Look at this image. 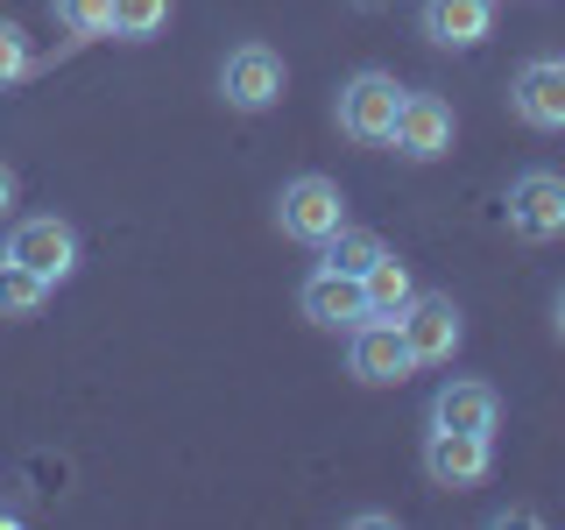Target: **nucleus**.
<instances>
[{"mask_svg": "<svg viewBox=\"0 0 565 530\" xmlns=\"http://www.w3.org/2000/svg\"><path fill=\"white\" fill-rule=\"evenodd\" d=\"M0 255H14L22 269H35L50 290H57V283L78 276L85 241H78V226H71L64 212H14V220H8V241H0Z\"/></svg>", "mask_w": 565, "mask_h": 530, "instance_id": "nucleus-1", "label": "nucleus"}, {"mask_svg": "<svg viewBox=\"0 0 565 530\" xmlns=\"http://www.w3.org/2000/svg\"><path fill=\"white\" fill-rule=\"evenodd\" d=\"M403 93L411 85H396V71H353L340 85V99H332V120H340L347 141H361V149H388V135H396V114H403Z\"/></svg>", "mask_w": 565, "mask_h": 530, "instance_id": "nucleus-2", "label": "nucleus"}, {"mask_svg": "<svg viewBox=\"0 0 565 530\" xmlns=\"http://www.w3.org/2000/svg\"><path fill=\"white\" fill-rule=\"evenodd\" d=\"M502 226H509L523 247L565 241V170L530 163V170L509 177V191H502Z\"/></svg>", "mask_w": 565, "mask_h": 530, "instance_id": "nucleus-3", "label": "nucleus"}, {"mask_svg": "<svg viewBox=\"0 0 565 530\" xmlns=\"http://www.w3.org/2000/svg\"><path fill=\"white\" fill-rule=\"evenodd\" d=\"M276 226H282V241H297V247H326L347 226V191L318 170L290 177V184L276 191Z\"/></svg>", "mask_w": 565, "mask_h": 530, "instance_id": "nucleus-4", "label": "nucleus"}, {"mask_svg": "<svg viewBox=\"0 0 565 530\" xmlns=\"http://www.w3.org/2000/svg\"><path fill=\"white\" fill-rule=\"evenodd\" d=\"M396 332L411 347L417 368H446L459 347H467V311L452 305V290H417L411 305L396 311Z\"/></svg>", "mask_w": 565, "mask_h": 530, "instance_id": "nucleus-5", "label": "nucleus"}, {"mask_svg": "<svg viewBox=\"0 0 565 530\" xmlns=\"http://www.w3.org/2000/svg\"><path fill=\"white\" fill-rule=\"evenodd\" d=\"M282 85H290V71H282V57L269 43H234L220 64V99L226 114H269V106L282 99Z\"/></svg>", "mask_w": 565, "mask_h": 530, "instance_id": "nucleus-6", "label": "nucleus"}, {"mask_svg": "<svg viewBox=\"0 0 565 530\" xmlns=\"http://www.w3.org/2000/svg\"><path fill=\"white\" fill-rule=\"evenodd\" d=\"M424 481H431V488H481L488 481V474H494V438L488 432H438V424H431V432H424Z\"/></svg>", "mask_w": 565, "mask_h": 530, "instance_id": "nucleus-7", "label": "nucleus"}, {"mask_svg": "<svg viewBox=\"0 0 565 530\" xmlns=\"http://www.w3.org/2000/svg\"><path fill=\"white\" fill-rule=\"evenodd\" d=\"M452 141H459L452 99H438V93H403L396 135H388V149H396L403 163H438V156H452Z\"/></svg>", "mask_w": 565, "mask_h": 530, "instance_id": "nucleus-8", "label": "nucleus"}, {"mask_svg": "<svg viewBox=\"0 0 565 530\" xmlns=\"http://www.w3.org/2000/svg\"><path fill=\"white\" fill-rule=\"evenodd\" d=\"M347 375L361 389H396L403 375H417L411 347H403L396 318H361V326L347 332Z\"/></svg>", "mask_w": 565, "mask_h": 530, "instance_id": "nucleus-9", "label": "nucleus"}, {"mask_svg": "<svg viewBox=\"0 0 565 530\" xmlns=\"http://www.w3.org/2000/svg\"><path fill=\"white\" fill-rule=\"evenodd\" d=\"M424 424H438V432H502V389L481 382V375H446L431 389V411Z\"/></svg>", "mask_w": 565, "mask_h": 530, "instance_id": "nucleus-10", "label": "nucleus"}, {"mask_svg": "<svg viewBox=\"0 0 565 530\" xmlns=\"http://www.w3.org/2000/svg\"><path fill=\"white\" fill-rule=\"evenodd\" d=\"M509 114L537 135H565V57H530L509 78Z\"/></svg>", "mask_w": 565, "mask_h": 530, "instance_id": "nucleus-11", "label": "nucleus"}, {"mask_svg": "<svg viewBox=\"0 0 565 530\" xmlns=\"http://www.w3.org/2000/svg\"><path fill=\"white\" fill-rule=\"evenodd\" d=\"M297 311H305L318 332H353L367 318L361 276H340V269H326V262H318V269L297 283Z\"/></svg>", "mask_w": 565, "mask_h": 530, "instance_id": "nucleus-12", "label": "nucleus"}, {"mask_svg": "<svg viewBox=\"0 0 565 530\" xmlns=\"http://www.w3.org/2000/svg\"><path fill=\"white\" fill-rule=\"evenodd\" d=\"M417 35L431 50H481L494 35V0H417Z\"/></svg>", "mask_w": 565, "mask_h": 530, "instance_id": "nucleus-13", "label": "nucleus"}, {"mask_svg": "<svg viewBox=\"0 0 565 530\" xmlns=\"http://www.w3.org/2000/svg\"><path fill=\"white\" fill-rule=\"evenodd\" d=\"M361 297H367V318H396V311L417 297V276H411V262H403V255H388V247H382V255L361 269Z\"/></svg>", "mask_w": 565, "mask_h": 530, "instance_id": "nucleus-14", "label": "nucleus"}, {"mask_svg": "<svg viewBox=\"0 0 565 530\" xmlns=\"http://www.w3.org/2000/svg\"><path fill=\"white\" fill-rule=\"evenodd\" d=\"M43 305H50V283L22 269L14 255H0V318H35Z\"/></svg>", "mask_w": 565, "mask_h": 530, "instance_id": "nucleus-15", "label": "nucleus"}, {"mask_svg": "<svg viewBox=\"0 0 565 530\" xmlns=\"http://www.w3.org/2000/svg\"><path fill=\"white\" fill-rule=\"evenodd\" d=\"M375 255H382V234H367V226H353V220L326 247H318V262H326V269H340V276H361Z\"/></svg>", "mask_w": 565, "mask_h": 530, "instance_id": "nucleus-16", "label": "nucleus"}, {"mask_svg": "<svg viewBox=\"0 0 565 530\" xmlns=\"http://www.w3.org/2000/svg\"><path fill=\"white\" fill-rule=\"evenodd\" d=\"M170 8L177 0H114V35L120 43H149V35L170 29Z\"/></svg>", "mask_w": 565, "mask_h": 530, "instance_id": "nucleus-17", "label": "nucleus"}, {"mask_svg": "<svg viewBox=\"0 0 565 530\" xmlns=\"http://www.w3.org/2000/svg\"><path fill=\"white\" fill-rule=\"evenodd\" d=\"M50 14L71 35H114V0H50Z\"/></svg>", "mask_w": 565, "mask_h": 530, "instance_id": "nucleus-18", "label": "nucleus"}, {"mask_svg": "<svg viewBox=\"0 0 565 530\" xmlns=\"http://www.w3.org/2000/svg\"><path fill=\"white\" fill-rule=\"evenodd\" d=\"M35 71V50H29V35L14 29V22H0V93H14Z\"/></svg>", "mask_w": 565, "mask_h": 530, "instance_id": "nucleus-19", "label": "nucleus"}, {"mask_svg": "<svg viewBox=\"0 0 565 530\" xmlns=\"http://www.w3.org/2000/svg\"><path fill=\"white\" fill-rule=\"evenodd\" d=\"M14 205H22V177H14L8 163H0V226L14 220Z\"/></svg>", "mask_w": 565, "mask_h": 530, "instance_id": "nucleus-20", "label": "nucleus"}, {"mask_svg": "<svg viewBox=\"0 0 565 530\" xmlns=\"http://www.w3.org/2000/svg\"><path fill=\"white\" fill-rule=\"evenodd\" d=\"M552 332H558V347H565V283L552 290Z\"/></svg>", "mask_w": 565, "mask_h": 530, "instance_id": "nucleus-21", "label": "nucleus"}, {"mask_svg": "<svg viewBox=\"0 0 565 530\" xmlns=\"http://www.w3.org/2000/svg\"><path fill=\"white\" fill-rule=\"evenodd\" d=\"M0 523H22V517H14V509H8V502H0Z\"/></svg>", "mask_w": 565, "mask_h": 530, "instance_id": "nucleus-22", "label": "nucleus"}]
</instances>
